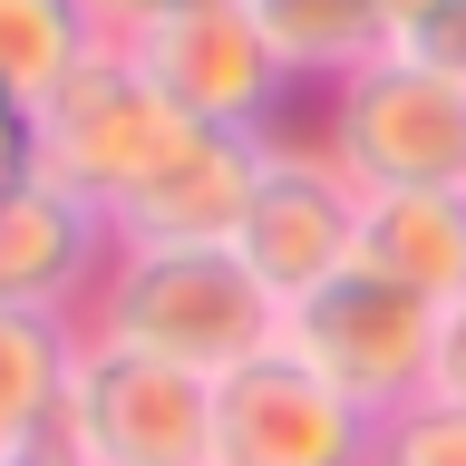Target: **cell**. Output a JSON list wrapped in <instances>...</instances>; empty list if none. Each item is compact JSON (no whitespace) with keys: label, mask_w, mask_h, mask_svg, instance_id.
I'll return each mask as SVG.
<instances>
[{"label":"cell","mask_w":466,"mask_h":466,"mask_svg":"<svg viewBox=\"0 0 466 466\" xmlns=\"http://www.w3.org/2000/svg\"><path fill=\"white\" fill-rule=\"evenodd\" d=\"M78 330L156 350L195 379H233L243 360L282 350V301L253 282V262L233 243H116Z\"/></svg>","instance_id":"1"},{"label":"cell","mask_w":466,"mask_h":466,"mask_svg":"<svg viewBox=\"0 0 466 466\" xmlns=\"http://www.w3.org/2000/svg\"><path fill=\"white\" fill-rule=\"evenodd\" d=\"M175 137H185V107H166V87L137 68V49L97 39L29 107V175L58 185V195H78V204H97V214H116L175 156Z\"/></svg>","instance_id":"2"},{"label":"cell","mask_w":466,"mask_h":466,"mask_svg":"<svg viewBox=\"0 0 466 466\" xmlns=\"http://www.w3.org/2000/svg\"><path fill=\"white\" fill-rule=\"evenodd\" d=\"M320 146L360 195H466V87L408 49H379L330 87Z\"/></svg>","instance_id":"3"},{"label":"cell","mask_w":466,"mask_h":466,"mask_svg":"<svg viewBox=\"0 0 466 466\" xmlns=\"http://www.w3.org/2000/svg\"><path fill=\"white\" fill-rule=\"evenodd\" d=\"M437 320H447L437 301L379 282L370 262H350V272H330L320 291H301L282 311V350L311 379H330L350 408L399 418V408L428 399V379H437Z\"/></svg>","instance_id":"4"},{"label":"cell","mask_w":466,"mask_h":466,"mask_svg":"<svg viewBox=\"0 0 466 466\" xmlns=\"http://www.w3.org/2000/svg\"><path fill=\"white\" fill-rule=\"evenodd\" d=\"M58 447L78 466H214V379L78 330Z\"/></svg>","instance_id":"5"},{"label":"cell","mask_w":466,"mask_h":466,"mask_svg":"<svg viewBox=\"0 0 466 466\" xmlns=\"http://www.w3.org/2000/svg\"><path fill=\"white\" fill-rule=\"evenodd\" d=\"M233 253L253 262V282L272 291L282 311L301 301V291H320L330 272H350V262H360V185L340 175V156H330V146L272 137Z\"/></svg>","instance_id":"6"},{"label":"cell","mask_w":466,"mask_h":466,"mask_svg":"<svg viewBox=\"0 0 466 466\" xmlns=\"http://www.w3.org/2000/svg\"><path fill=\"white\" fill-rule=\"evenodd\" d=\"M214 466H379V418L291 350H262L214 379Z\"/></svg>","instance_id":"7"},{"label":"cell","mask_w":466,"mask_h":466,"mask_svg":"<svg viewBox=\"0 0 466 466\" xmlns=\"http://www.w3.org/2000/svg\"><path fill=\"white\" fill-rule=\"evenodd\" d=\"M137 68L166 87V107H185L195 127H233V137H272L291 107V68L272 58V39L253 29L243 0H195L166 29L137 39Z\"/></svg>","instance_id":"8"},{"label":"cell","mask_w":466,"mask_h":466,"mask_svg":"<svg viewBox=\"0 0 466 466\" xmlns=\"http://www.w3.org/2000/svg\"><path fill=\"white\" fill-rule=\"evenodd\" d=\"M116 262V233L97 204L58 195V185H10L0 195V311H39V320H78L97 301Z\"/></svg>","instance_id":"9"},{"label":"cell","mask_w":466,"mask_h":466,"mask_svg":"<svg viewBox=\"0 0 466 466\" xmlns=\"http://www.w3.org/2000/svg\"><path fill=\"white\" fill-rule=\"evenodd\" d=\"M262 146L272 137H233V127H195L185 116L175 156L107 214V233L116 243H233L243 204L262 185Z\"/></svg>","instance_id":"10"},{"label":"cell","mask_w":466,"mask_h":466,"mask_svg":"<svg viewBox=\"0 0 466 466\" xmlns=\"http://www.w3.org/2000/svg\"><path fill=\"white\" fill-rule=\"evenodd\" d=\"M360 262L437 311L466 301V195H360Z\"/></svg>","instance_id":"11"},{"label":"cell","mask_w":466,"mask_h":466,"mask_svg":"<svg viewBox=\"0 0 466 466\" xmlns=\"http://www.w3.org/2000/svg\"><path fill=\"white\" fill-rule=\"evenodd\" d=\"M243 10L272 39V58L291 68V87H340L350 68L399 49L389 20H379V0H243Z\"/></svg>","instance_id":"12"},{"label":"cell","mask_w":466,"mask_h":466,"mask_svg":"<svg viewBox=\"0 0 466 466\" xmlns=\"http://www.w3.org/2000/svg\"><path fill=\"white\" fill-rule=\"evenodd\" d=\"M68 360H78V320L0 311V457H29V447L58 437Z\"/></svg>","instance_id":"13"},{"label":"cell","mask_w":466,"mask_h":466,"mask_svg":"<svg viewBox=\"0 0 466 466\" xmlns=\"http://www.w3.org/2000/svg\"><path fill=\"white\" fill-rule=\"evenodd\" d=\"M87 49H97L87 0H0V97L10 107H39Z\"/></svg>","instance_id":"14"},{"label":"cell","mask_w":466,"mask_h":466,"mask_svg":"<svg viewBox=\"0 0 466 466\" xmlns=\"http://www.w3.org/2000/svg\"><path fill=\"white\" fill-rule=\"evenodd\" d=\"M379 466H466V408L418 399L399 418H379Z\"/></svg>","instance_id":"15"},{"label":"cell","mask_w":466,"mask_h":466,"mask_svg":"<svg viewBox=\"0 0 466 466\" xmlns=\"http://www.w3.org/2000/svg\"><path fill=\"white\" fill-rule=\"evenodd\" d=\"M399 49H408V58H428L437 78H457V87H466V0H437V10L408 29Z\"/></svg>","instance_id":"16"},{"label":"cell","mask_w":466,"mask_h":466,"mask_svg":"<svg viewBox=\"0 0 466 466\" xmlns=\"http://www.w3.org/2000/svg\"><path fill=\"white\" fill-rule=\"evenodd\" d=\"M175 10H195V0H87V29H97L107 49H137L146 29H166Z\"/></svg>","instance_id":"17"},{"label":"cell","mask_w":466,"mask_h":466,"mask_svg":"<svg viewBox=\"0 0 466 466\" xmlns=\"http://www.w3.org/2000/svg\"><path fill=\"white\" fill-rule=\"evenodd\" d=\"M428 399L466 408V301H457L447 320H437V379H428Z\"/></svg>","instance_id":"18"},{"label":"cell","mask_w":466,"mask_h":466,"mask_svg":"<svg viewBox=\"0 0 466 466\" xmlns=\"http://www.w3.org/2000/svg\"><path fill=\"white\" fill-rule=\"evenodd\" d=\"M10 185H29V107L0 97V195H10Z\"/></svg>","instance_id":"19"},{"label":"cell","mask_w":466,"mask_h":466,"mask_svg":"<svg viewBox=\"0 0 466 466\" xmlns=\"http://www.w3.org/2000/svg\"><path fill=\"white\" fill-rule=\"evenodd\" d=\"M428 10H437V0H379V20H389V39H408V29L428 20Z\"/></svg>","instance_id":"20"},{"label":"cell","mask_w":466,"mask_h":466,"mask_svg":"<svg viewBox=\"0 0 466 466\" xmlns=\"http://www.w3.org/2000/svg\"><path fill=\"white\" fill-rule=\"evenodd\" d=\"M0 466H78V457H68V447L49 437V447H29V457H0Z\"/></svg>","instance_id":"21"}]
</instances>
